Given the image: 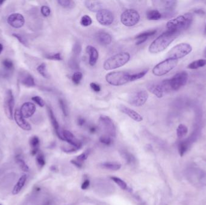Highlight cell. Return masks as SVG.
Masks as SVG:
<instances>
[{
  "label": "cell",
  "instance_id": "obj_1",
  "mask_svg": "<svg viewBox=\"0 0 206 205\" xmlns=\"http://www.w3.org/2000/svg\"><path fill=\"white\" fill-rule=\"evenodd\" d=\"M179 34L174 31H166L153 41L149 47V51L153 54L162 52L171 45Z\"/></svg>",
  "mask_w": 206,
  "mask_h": 205
},
{
  "label": "cell",
  "instance_id": "obj_2",
  "mask_svg": "<svg viewBox=\"0 0 206 205\" xmlns=\"http://www.w3.org/2000/svg\"><path fill=\"white\" fill-rule=\"evenodd\" d=\"M188 79V74L183 71L177 73L171 79L163 81L160 84L164 92L177 91L184 86Z\"/></svg>",
  "mask_w": 206,
  "mask_h": 205
},
{
  "label": "cell",
  "instance_id": "obj_3",
  "mask_svg": "<svg viewBox=\"0 0 206 205\" xmlns=\"http://www.w3.org/2000/svg\"><path fill=\"white\" fill-rule=\"evenodd\" d=\"M193 21V15L191 13H186L178 16L176 18L169 21L166 27L169 30L174 31L178 33L189 27Z\"/></svg>",
  "mask_w": 206,
  "mask_h": 205
},
{
  "label": "cell",
  "instance_id": "obj_4",
  "mask_svg": "<svg viewBox=\"0 0 206 205\" xmlns=\"http://www.w3.org/2000/svg\"><path fill=\"white\" fill-rule=\"evenodd\" d=\"M130 59V55L128 53L124 52L116 54L108 58L104 62L103 68L106 70H110L119 68L126 64Z\"/></svg>",
  "mask_w": 206,
  "mask_h": 205
},
{
  "label": "cell",
  "instance_id": "obj_5",
  "mask_svg": "<svg viewBox=\"0 0 206 205\" xmlns=\"http://www.w3.org/2000/svg\"><path fill=\"white\" fill-rule=\"evenodd\" d=\"M107 83L114 86H121L131 81V74L124 72H113L107 74L106 76Z\"/></svg>",
  "mask_w": 206,
  "mask_h": 205
},
{
  "label": "cell",
  "instance_id": "obj_6",
  "mask_svg": "<svg viewBox=\"0 0 206 205\" xmlns=\"http://www.w3.org/2000/svg\"><path fill=\"white\" fill-rule=\"evenodd\" d=\"M178 60L168 58L157 64L153 69V74L156 76H163L176 68Z\"/></svg>",
  "mask_w": 206,
  "mask_h": 205
},
{
  "label": "cell",
  "instance_id": "obj_7",
  "mask_svg": "<svg viewBox=\"0 0 206 205\" xmlns=\"http://www.w3.org/2000/svg\"><path fill=\"white\" fill-rule=\"evenodd\" d=\"M192 48L189 44L182 43L172 48L168 53V58L178 60L186 56L191 53Z\"/></svg>",
  "mask_w": 206,
  "mask_h": 205
},
{
  "label": "cell",
  "instance_id": "obj_8",
  "mask_svg": "<svg viewBox=\"0 0 206 205\" xmlns=\"http://www.w3.org/2000/svg\"><path fill=\"white\" fill-rule=\"evenodd\" d=\"M140 20V15L135 9H127L121 16V21L126 27H133L136 25Z\"/></svg>",
  "mask_w": 206,
  "mask_h": 205
},
{
  "label": "cell",
  "instance_id": "obj_9",
  "mask_svg": "<svg viewBox=\"0 0 206 205\" xmlns=\"http://www.w3.org/2000/svg\"><path fill=\"white\" fill-rule=\"evenodd\" d=\"M148 98V94L145 90H139L132 93L128 98V102L134 106L144 105Z\"/></svg>",
  "mask_w": 206,
  "mask_h": 205
},
{
  "label": "cell",
  "instance_id": "obj_10",
  "mask_svg": "<svg viewBox=\"0 0 206 205\" xmlns=\"http://www.w3.org/2000/svg\"><path fill=\"white\" fill-rule=\"evenodd\" d=\"M99 123L101 128L106 132L107 136L111 137H116V126L110 117L106 115H101L99 118Z\"/></svg>",
  "mask_w": 206,
  "mask_h": 205
},
{
  "label": "cell",
  "instance_id": "obj_11",
  "mask_svg": "<svg viewBox=\"0 0 206 205\" xmlns=\"http://www.w3.org/2000/svg\"><path fill=\"white\" fill-rule=\"evenodd\" d=\"M98 22L104 26L110 25L114 20V16L112 12L108 9H101L96 15Z\"/></svg>",
  "mask_w": 206,
  "mask_h": 205
},
{
  "label": "cell",
  "instance_id": "obj_12",
  "mask_svg": "<svg viewBox=\"0 0 206 205\" xmlns=\"http://www.w3.org/2000/svg\"><path fill=\"white\" fill-rule=\"evenodd\" d=\"M15 105V98L11 90L7 91L4 100V110L6 115L10 120L13 119V108Z\"/></svg>",
  "mask_w": 206,
  "mask_h": 205
},
{
  "label": "cell",
  "instance_id": "obj_13",
  "mask_svg": "<svg viewBox=\"0 0 206 205\" xmlns=\"http://www.w3.org/2000/svg\"><path fill=\"white\" fill-rule=\"evenodd\" d=\"M61 134L64 140L68 142L69 144H71L73 147V148L76 149L77 151L82 148V142L79 140H78L72 132H71L68 130H63L61 132Z\"/></svg>",
  "mask_w": 206,
  "mask_h": 205
},
{
  "label": "cell",
  "instance_id": "obj_14",
  "mask_svg": "<svg viewBox=\"0 0 206 205\" xmlns=\"http://www.w3.org/2000/svg\"><path fill=\"white\" fill-rule=\"evenodd\" d=\"M8 23L12 27L19 28L24 26L25 19L24 16L19 13H13L8 17Z\"/></svg>",
  "mask_w": 206,
  "mask_h": 205
},
{
  "label": "cell",
  "instance_id": "obj_15",
  "mask_svg": "<svg viewBox=\"0 0 206 205\" xmlns=\"http://www.w3.org/2000/svg\"><path fill=\"white\" fill-rule=\"evenodd\" d=\"M95 38L99 45L102 46L109 45L112 41L111 35L104 31H99L95 34Z\"/></svg>",
  "mask_w": 206,
  "mask_h": 205
},
{
  "label": "cell",
  "instance_id": "obj_16",
  "mask_svg": "<svg viewBox=\"0 0 206 205\" xmlns=\"http://www.w3.org/2000/svg\"><path fill=\"white\" fill-rule=\"evenodd\" d=\"M14 119L17 125L25 131H30L31 129L30 123L25 120V118L22 115L20 111L16 110L14 114Z\"/></svg>",
  "mask_w": 206,
  "mask_h": 205
},
{
  "label": "cell",
  "instance_id": "obj_17",
  "mask_svg": "<svg viewBox=\"0 0 206 205\" xmlns=\"http://www.w3.org/2000/svg\"><path fill=\"white\" fill-rule=\"evenodd\" d=\"M36 106L31 102H26L23 104L21 108V113L24 118H29L34 114Z\"/></svg>",
  "mask_w": 206,
  "mask_h": 205
},
{
  "label": "cell",
  "instance_id": "obj_18",
  "mask_svg": "<svg viewBox=\"0 0 206 205\" xmlns=\"http://www.w3.org/2000/svg\"><path fill=\"white\" fill-rule=\"evenodd\" d=\"M119 110L122 113L127 115L136 122H142L143 120V117H142V115H140V114H139L135 110L130 109V108H128L124 105H120Z\"/></svg>",
  "mask_w": 206,
  "mask_h": 205
},
{
  "label": "cell",
  "instance_id": "obj_19",
  "mask_svg": "<svg viewBox=\"0 0 206 205\" xmlns=\"http://www.w3.org/2000/svg\"><path fill=\"white\" fill-rule=\"evenodd\" d=\"M86 52L89 55V63L91 66H93L97 63L98 59L99 54L95 48L92 46L89 45L86 47Z\"/></svg>",
  "mask_w": 206,
  "mask_h": 205
},
{
  "label": "cell",
  "instance_id": "obj_20",
  "mask_svg": "<svg viewBox=\"0 0 206 205\" xmlns=\"http://www.w3.org/2000/svg\"><path fill=\"white\" fill-rule=\"evenodd\" d=\"M48 114H49V117H50V120L51 122V124L53 126L54 129L55 131V133H56L57 136H58V137L60 139H61V140H64L63 136H62V134H61V130H60L59 124V123L57 122V119H56V118H55V117L53 111H52V110L50 107L48 108Z\"/></svg>",
  "mask_w": 206,
  "mask_h": 205
},
{
  "label": "cell",
  "instance_id": "obj_21",
  "mask_svg": "<svg viewBox=\"0 0 206 205\" xmlns=\"http://www.w3.org/2000/svg\"><path fill=\"white\" fill-rule=\"evenodd\" d=\"M156 33H157L156 30H153L146 31L139 34L136 37V44L137 45H140L142 44L143 43L145 42L148 38L155 35Z\"/></svg>",
  "mask_w": 206,
  "mask_h": 205
},
{
  "label": "cell",
  "instance_id": "obj_22",
  "mask_svg": "<svg viewBox=\"0 0 206 205\" xmlns=\"http://www.w3.org/2000/svg\"><path fill=\"white\" fill-rule=\"evenodd\" d=\"M86 8L92 12H98L103 9V3L99 1H85Z\"/></svg>",
  "mask_w": 206,
  "mask_h": 205
},
{
  "label": "cell",
  "instance_id": "obj_23",
  "mask_svg": "<svg viewBox=\"0 0 206 205\" xmlns=\"http://www.w3.org/2000/svg\"><path fill=\"white\" fill-rule=\"evenodd\" d=\"M148 90L154 94L156 97L161 98L163 96L164 91L160 84H150L148 87Z\"/></svg>",
  "mask_w": 206,
  "mask_h": 205
},
{
  "label": "cell",
  "instance_id": "obj_24",
  "mask_svg": "<svg viewBox=\"0 0 206 205\" xmlns=\"http://www.w3.org/2000/svg\"><path fill=\"white\" fill-rule=\"evenodd\" d=\"M30 145L31 147V154L34 156L36 155L39 152V146H40V140L37 136L31 137L30 140Z\"/></svg>",
  "mask_w": 206,
  "mask_h": 205
},
{
  "label": "cell",
  "instance_id": "obj_25",
  "mask_svg": "<svg viewBox=\"0 0 206 205\" xmlns=\"http://www.w3.org/2000/svg\"><path fill=\"white\" fill-rule=\"evenodd\" d=\"M27 175H24L21 176V177L19 179L17 183H16L15 187H13L12 190V194L13 195H16L20 192V191L23 189V187H24L26 181H27Z\"/></svg>",
  "mask_w": 206,
  "mask_h": 205
},
{
  "label": "cell",
  "instance_id": "obj_26",
  "mask_svg": "<svg viewBox=\"0 0 206 205\" xmlns=\"http://www.w3.org/2000/svg\"><path fill=\"white\" fill-rule=\"evenodd\" d=\"M101 167L107 170L117 171L121 168V165L116 162H105L101 164Z\"/></svg>",
  "mask_w": 206,
  "mask_h": 205
},
{
  "label": "cell",
  "instance_id": "obj_27",
  "mask_svg": "<svg viewBox=\"0 0 206 205\" xmlns=\"http://www.w3.org/2000/svg\"><path fill=\"white\" fill-rule=\"evenodd\" d=\"M146 18L150 21H157L162 18V15L157 10H151L146 12Z\"/></svg>",
  "mask_w": 206,
  "mask_h": 205
},
{
  "label": "cell",
  "instance_id": "obj_28",
  "mask_svg": "<svg viewBox=\"0 0 206 205\" xmlns=\"http://www.w3.org/2000/svg\"><path fill=\"white\" fill-rule=\"evenodd\" d=\"M206 65V60L205 59H199L191 63L188 66V68L190 69H197L203 68Z\"/></svg>",
  "mask_w": 206,
  "mask_h": 205
},
{
  "label": "cell",
  "instance_id": "obj_29",
  "mask_svg": "<svg viewBox=\"0 0 206 205\" xmlns=\"http://www.w3.org/2000/svg\"><path fill=\"white\" fill-rule=\"evenodd\" d=\"M22 83L27 87H33L35 85L34 79L33 77L30 75L29 74H27L24 75L22 79Z\"/></svg>",
  "mask_w": 206,
  "mask_h": 205
},
{
  "label": "cell",
  "instance_id": "obj_30",
  "mask_svg": "<svg viewBox=\"0 0 206 205\" xmlns=\"http://www.w3.org/2000/svg\"><path fill=\"white\" fill-rule=\"evenodd\" d=\"M15 160L17 164L19 166V167H20V168L23 170V172H29V167L21 156L19 155L16 156Z\"/></svg>",
  "mask_w": 206,
  "mask_h": 205
},
{
  "label": "cell",
  "instance_id": "obj_31",
  "mask_svg": "<svg viewBox=\"0 0 206 205\" xmlns=\"http://www.w3.org/2000/svg\"><path fill=\"white\" fill-rule=\"evenodd\" d=\"M121 155L128 164H133L135 163L136 159H135V156L128 151H122L121 152Z\"/></svg>",
  "mask_w": 206,
  "mask_h": 205
},
{
  "label": "cell",
  "instance_id": "obj_32",
  "mask_svg": "<svg viewBox=\"0 0 206 205\" xmlns=\"http://www.w3.org/2000/svg\"><path fill=\"white\" fill-rule=\"evenodd\" d=\"M188 129L183 124H180L177 129V136L179 138H182L185 137L188 134Z\"/></svg>",
  "mask_w": 206,
  "mask_h": 205
},
{
  "label": "cell",
  "instance_id": "obj_33",
  "mask_svg": "<svg viewBox=\"0 0 206 205\" xmlns=\"http://www.w3.org/2000/svg\"><path fill=\"white\" fill-rule=\"evenodd\" d=\"M110 179L114 182L116 183L119 187L121 189L123 190H126L128 189V187H127V184L123 180L121 179H120L119 177H116V176H112L110 177Z\"/></svg>",
  "mask_w": 206,
  "mask_h": 205
},
{
  "label": "cell",
  "instance_id": "obj_34",
  "mask_svg": "<svg viewBox=\"0 0 206 205\" xmlns=\"http://www.w3.org/2000/svg\"><path fill=\"white\" fill-rule=\"evenodd\" d=\"M57 3L61 7L66 8H72L75 6L74 2L71 0H59Z\"/></svg>",
  "mask_w": 206,
  "mask_h": 205
},
{
  "label": "cell",
  "instance_id": "obj_35",
  "mask_svg": "<svg viewBox=\"0 0 206 205\" xmlns=\"http://www.w3.org/2000/svg\"><path fill=\"white\" fill-rule=\"evenodd\" d=\"M82 52V45L80 42H77L72 48V57L78 58Z\"/></svg>",
  "mask_w": 206,
  "mask_h": 205
},
{
  "label": "cell",
  "instance_id": "obj_36",
  "mask_svg": "<svg viewBox=\"0 0 206 205\" xmlns=\"http://www.w3.org/2000/svg\"><path fill=\"white\" fill-rule=\"evenodd\" d=\"M90 152L89 151H86L85 152L82 153L81 155H78L76 158V159L75 160L77 162H78V164H80V165L83 166L82 163L84 162V161L87 160V158H88Z\"/></svg>",
  "mask_w": 206,
  "mask_h": 205
},
{
  "label": "cell",
  "instance_id": "obj_37",
  "mask_svg": "<svg viewBox=\"0 0 206 205\" xmlns=\"http://www.w3.org/2000/svg\"><path fill=\"white\" fill-rule=\"evenodd\" d=\"M161 3L163 4V6L168 11L174 10V8H176V4H177V1H162Z\"/></svg>",
  "mask_w": 206,
  "mask_h": 205
},
{
  "label": "cell",
  "instance_id": "obj_38",
  "mask_svg": "<svg viewBox=\"0 0 206 205\" xmlns=\"http://www.w3.org/2000/svg\"><path fill=\"white\" fill-rule=\"evenodd\" d=\"M36 162L39 167H43L45 165V159L44 154L41 152H39L36 155Z\"/></svg>",
  "mask_w": 206,
  "mask_h": 205
},
{
  "label": "cell",
  "instance_id": "obj_39",
  "mask_svg": "<svg viewBox=\"0 0 206 205\" xmlns=\"http://www.w3.org/2000/svg\"><path fill=\"white\" fill-rule=\"evenodd\" d=\"M178 152L181 156H183L188 149V143L187 141H182L178 144Z\"/></svg>",
  "mask_w": 206,
  "mask_h": 205
},
{
  "label": "cell",
  "instance_id": "obj_40",
  "mask_svg": "<svg viewBox=\"0 0 206 205\" xmlns=\"http://www.w3.org/2000/svg\"><path fill=\"white\" fill-rule=\"evenodd\" d=\"M68 64L69 66L70 67V68H71L72 69L76 70V69H78L80 68L78 58H76V57H72L70 59V60H69Z\"/></svg>",
  "mask_w": 206,
  "mask_h": 205
},
{
  "label": "cell",
  "instance_id": "obj_41",
  "mask_svg": "<svg viewBox=\"0 0 206 205\" xmlns=\"http://www.w3.org/2000/svg\"><path fill=\"white\" fill-rule=\"evenodd\" d=\"M82 78H83L82 73L80 72H76L72 76V81L75 84L78 85L82 81Z\"/></svg>",
  "mask_w": 206,
  "mask_h": 205
},
{
  "label": "cell",
  "instance_id": "obj_42",
  "mask_svg": "<svg viewBox=\"0 0 206 205\" xmlns=\"http://www.w3.org/2000/svg\"><path fill=\"white\" fill-rule=\"evenodd\" d=\"M92 23V18L88 15L83 16L81 19V21H80V24L84 27L90 26L91 25Z\"/></svg>",
  "mask_w": 206,
  "mask_h": 205
},
{
  "label": "cell",
  "instance_id": "obj_43",
  "mask_svg": "<svg viewBox=\"0 0 206 205\" xmlns=\"http://www.w3.org/2000/svg\"><path fill=\"white\" fill-rule=\"evenodd\" d=\"M148 69H146V70H144L142 72H140L137 74H131V81H135L136 80H138V79L143 78L148 73Z\"/></svg>",
  "mask_w": 206,
  "mask_h": 205
},
{
  "label": "cell",
  "instance_id": "obj_44",
  "mask_svg": "<svg viewBox=\"0 0 206 205\" xmlns=\"http://www.w3.org/2000/svg\"><path fill=\"white\" fill-rule=\"evenodd\" d=\"M59 105H60V107L61 108L63 114H64L65 116L67 117L68 115L69 111L68 106L66 104V102L63 99H61L59 100Z\"/></svg>",
  "mask_w": 206,
  "mask_h": 205
},
{
  "label": "cell",
  "instance_id": "obj_45",
  "mask_svg": "<svg viewBox=\"0 0 206 205\" xmlns=\"http://www.w3.org/2000/svg\"><path fill=\"white\" fill-rule=\"evenodd\" d=\"M99 141L104 145L109 146L112 143V137L107 136V135H105V136H103L99 138Z\"/></svg>",
  "mask_w": 206,
  "mask_h": 205
},
{
  "label": "cell",
  "instance_id": "obj_46",
  "mask_svg": "<svg viewBox=\"0 0 206 205\" xmlns=\"http://www.w3.org/2000/svg\"><path fill=\"white\" fill-rule=\"evenodd\" d=\"M37 70L38 71L39 73L44 78H47V72L46 70V64L45 63L40 64L38 67L37 68Z\"/></svg>",
  "mask_w": 206,
  "mask_h": 205
},
{
  "label": "cell",
  "instance_id": "obj_47",
  "mask_svg": "<svg viewBox=\"0 0 206 205\" xmlns=\"http://www.w3.org/2000/svg\"><path fill=\"white\" fill-rule=\"evenodd\" d=\"M46 58L47 59H49V60H57V61H60V60H61L63 59L61 54L60 53L53 54H51V55H48L46 56Z\"/></svg>",
  "mask_w": 206,
  "mask_h": 205
},
{
  "label": "cell",
  "instance_id": "obj_48",
  "mask_svg": "<svg viewBox=\"0 0 206 205\" xmlns=\"http://www.w3.org/2000/svg\"><path fill=\"white\" fill-rule=\"evenodd\" d=\"M32 100L35 102L39 106H40V107H43V106L45 105V102L43 99H42L40 97H39L38 96H34L33 98H32Z\"/></svg>",
  "mask_w": 206,
  "mask_h": 205
},
{
  "label": "cell",
  "instance_id": "obj_49",
  "mask_svg": "<svg viewBox=\"0 0 206 205\" xmlns=\"http://www.w3.org/2000/svg\"><path fill=\"white\" fill-rule=\"evenodd\" d=\"M3 64L4 67V68L6 69H8V70H10V69H12L13 68V62L10 60H5L4 61H3Z\"/></svg>",
  "mask_w": 206,
  "mask_h": 205
},
{
  "label": "cell",
  "instance_id": "obj_50",
  "mask_svg": "<svg viewBox=\"0 0 206 205\" xmlns=\"http://www.w3.org/2000/svg\"><path fill=\"white\" fill-rule=\"evenodd\" d=\"M41 13L43 15V16L47 17L48 16H50V13H51V10L50 8H48V6H44L41 8Z\"/></svg>",
  "mask_w": 206,
  "mask_h": 205
},
{
  "label": "cell",
  "instance_id": "obj_51",
  "mask_svg": "<svg viewBox=\"0 0 206 205\" xmlns=\"http://www.w3.org/2000/svg\"><path fill=\"white\" fill-rule=\"evenodd\" d=\"M13 36L14 37H15L16 38H17L23 45L25 46H28L27 45V42L26 39L24 38H23V36L19 35V34H15V33L13 34Z\"/></svg>",
  "mask_w": 206,
  "mask_h": 205
},
{
  "label": "cell",
  "instance_id": "obj_52",
  "mask_svg": "<svg viewBox=\"0 0 206 205\" xmlns=\"http://www.w3.org/2000/svg\"><path fill=\"white\" fill-rule=\"evenodd\" d=\"M90 86H91L92 89L96 93H98L101 91V87L98 84L95 83H91L90 84Z\"/></svg>",
  "mask_w": 206,
  "mask_h": 205
},
{
  "label": "cell",
  "instance_id": "obj_53",
  "mask_svg": "<svg viewBox=\"0 0 206 205\" xmlns=\"http://www.w3.org/2000/svg\"><path fill=\"white\" fill-rule=\"evenodd\" d=\"M90 185V181L89 180L87 179V180H85L83 183L82 184V186H81V188L83 190H87L89 187Z\"/></svg>",
  "mask_w": 206,
  "mask_h": 205
},
{
  "label": "cell",
  "instance_id": "obj_54",
  "mask_svg": "<svg viewBox=\"0 0 206 205\" xmlns=\"http://www.w3.org/2000/svg\"><path fill=\"white\" fill-rule=\"evenodd\" d=\"M85 123H86V120H85L84 118H83V117H79L77 120V124L80 126H83L85 124Z\"/></svg>",
  "mask_w": 206,
  "mask_h": 205
},
{
  "label": "cell",
  "instance_id": "obj_55",
  "mask_svg": "<svg viewBox=\"0 0 206 205\" xmlns=\"http://www.w3.org/2000/svg\"><path fill=\"white\" fill-rule=\"evenodd\" d=\"M97 127L95 126H91L90 128H89V131L90 132L92 133V134H94L96 131H97Z\"/></svg>",
  "mask_w": 206,
  "mask_h": 205
},
{
  "label": "cell",
  "instance_id": "obj_56",
  "mask_svg": "<svg viewBox=\"0 0 206 205\" xmlns=\"http://www.w3.org/2000/svg\"><path fill=\"white\" fill-rule=\"evenodd\" d=\"M3 46L0 44V54L1 53V52L3 51Z\"/></svg>",
  "mask_w": 206,
  "mask_h": 205
},
{
  "label": "cell",
  "instance_id": "obj_57",
  "mask_svg": "<svg viewBox=\"0 0 206 205\" xmlns=\"http://www.w3.org/2000/svg\"><path fill=\"white\" fill-rule=\"evenodd\" d=\"M4 3V1H0V7L3 5V4Z\"/></svg>",
  "mask_w": 206,
  "mask_h": 205
},
{
  "label": "cell",
  "instance_id": "obj_58",
  "mask_svg": "<svg viewBox=\"0 0 206 205\" xmlns=\"http://www.w3.org/2000/svg\"><path fill=\"white\" fill-rule=\"evenodd\" d=\"M204 55H205L206 58V48L205 49V51H204Z\"/></svg>",
  "mask_w": 206,
  "mask_h": 205
},
{
  "label": "cell",
  "instance_id": "obj_59",
  "mask_svg": "<svg viewBox=\"0 0 206 205\" xmlns=\"http://www.w3.org/2000/svg\"><path fill=\"white\" fill-rule=\"evenodd\" d=\"M204 33L206 34V27H205V30H204Z\"/></svg>",
  "mask_w": 206,
  "mask_h": 205
},
{
  "label": "cell",
  "instance_id": "obj_60",
  "mask_svg": "<svg viewBox=\"0 0 206 205\" xmlns=\"http://www.w3.org/2000/svg\"><path fill=\"white\" fill-rule=\"evenodd\" d=\"M0 205H1V204H0Z\"/></svg>",
  "mask_w": 206,
  "mask_h": 205
}]
</instances>
